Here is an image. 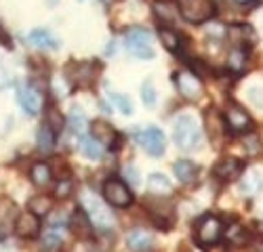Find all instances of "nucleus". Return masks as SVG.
I'll return each mask as SVG.
<instances>
[{
	"instance_id": "obj_1",
	"label": "nucleus",
	"mask_w": 263,
	"mask_h": 252,
	"mask_svg": "<svg viewBox=\"0 0 263 252\" xmlns=\"http://www.w3.org/2000/svg\"><path fill=\"white\" fill-rule=\"evenodd\" d=\"M80 208L89 215L93 227H97L99 231H109L114 227V215L109 213V208H105V204L89 189H82L80 192Z\"/></svg>"
},
{
	"instance_id": "obj_2",
	"label": "nucleus",
	"mask_w": 263,
	"mask_h": 252,
	"mask_svg": "<svg viewBox=\"0 0 263 252\" xmlns=\"http://www.w3.org/2000/svg\"><path fill=\"white\" fill-rule=\"evenodd\" d=\"M226 225L217 215H202L196 221V242L200 248H213L221 242Z\"/></svg>"
},
{
	"instance_id": "obj_3",
	"label": "nucleus",
	"mask_w": 263,
	"mask_h": 252,
	"mask_svg": "<svg viewBox=\"0 0 263 252\" xmlns=\"http://www.w3.org/2000/svg\"><path fill=\"white\" fill-rule=\"evenodd\" d=\"M173 139H175V143H177L179 150H183V152L196 150V147L200 145V129H198V124H196V120L187 114L179 116L177 120H175Z\"/></svg>"
},
{
	"instance_id": "obj_4",
	"label": "nucleus",
	"mask_w": 263,
	"mask_h": 252,
	"mask_svg": "<svg viewBox=\"0 0 263 252\" xmlns=\"http://www.w3.org/2000/svg\"><path fill=\"white\" fill-rule=\"evenodd\" d=\"M101 196L112 208H128L133 204V192H130V187L118 177L105 179V183L101 187Z\"/></svg>"
},
{
	"instance_id": "obj_5",
	"label": "nucleus",
	"mask_w": 263,
	"mask_h": 252,
	"mask_svg": "<svg viewBox=\"0 0 263 252\" xmlns=\"http://www.w3.org/2000/svg\"><path fill=\"white\" fill-rule=\"evenodd\" d=\"M177 9L181 17L190 24H204L215 15L213 0H179Z\"/></svg>"
},
{
	"instance_id": "obj_6",
	"label": "nucleus",
	"mask_w": 263,
	"mask_h": 252,
	"mask_svg": "<svg viewBox=\"0 0 263 252\" xmlns=\"http://www.w3.org/2000/svg\"><path fill=\"white\" fill-rule=\"evenodd\" d=\"M126 49L139 59H154L156 53L152 49V36L143 28H130L126 32Z\"/></svg>"
},
{
	"instance_id": "obj_7",
	"label": "nucleus",
	"mask_w": 263,
	"mask_h": 252,
	"mask_svg": "<svg viewBox=\"0 0 263 252\" xmlns=\"http://www.w3.org/2000/svg\"><path fill=\"white\" fill-rule=\"evenodd\" d=\"M135 141L154 158H160L164 154V150H166V137H164V133L158 129V126H147V129L139 131L135 135Z\"/></svg>"
},
{
	"instance_id": "obj_8",
	"label": "nucleus",
	"mask_w": 263,
	"mask_h": 252,
	"mask_svg": "<svg viewBox=\"0 0 263 252\" xmlns=\"http://www.w3.org/2000/svg\"><path fill=\"white\" fill-rule=\"evenodd\" d=\"M40 229H42L40 217L34 215L32 210H24V213H19L15 217L13 231H15V236H19L21 240H36L40 236Z\"/></svg>"
},
{
	"instance_id": "obj_9",
	"label": "nucleus",
	"mask_w": 263,
	"mask_h": 252,
	"mask_svg": "<svg viewBox=\"0 0 263 252\" xmlns=\"http://www.w3.org/2000/svg\"><path fill=\"white\" fill-rule=\"evenodd\" d=\"M175 84H177V91L181 93V97H185L187 101H198L202 97V91H204L202 82L192 72H179L175 76Z\"/></svg>"
},
{
	"instance_id": "obj_10",
	"label": "nucleus",
	"mask_w": 263,
	"mask_h": 252,
	"mask_svg": "<svg viewBox=\"0 0 263 252\" xmlns=\"http://www.w3.org/2000/svg\"><path fill=\"white\" fill-rule=\"evenodd\" d=\"M17 101L21 108H24V112L30 116H36L42 110V99H40L38 91L34 87H30V84H24V82L17 84Z\"/></svg>"
},
{
	"instance_id": "obj_11",
	"label": "nucleus",
	"mask_w": 263,
	"mask_h": 252,
	"mask_svg": "<svg viewBox=\"0 0 263 252\" xmlns=\"http://www.w3.org/2000/svg\"><path fill=\"white\" fill-rule=\"evenodd\" d=\"M223 120H226L228 131H232V133H247V131H251V126H253L251 116L240 108V105H230Z\"/></svg>"
},
{
	"instance_id": "obj_12",
	"label": "nucleus",
	"mask_w": 263,
	"mask_h": 252,
	"mask_svg": "<svg viewBox=\"0 0 263 252\" xmlns=\"http://www.w3.org/2000/svg\"><path fill=\"white\" fill-rule=\"evenodd\" d=\"M245 173V162L238 158H221L213 166V175L221 181H234Z\"/></svg>"
},
{
	"instance_id": "obj_13",
	"label": "nucleus",
	"mask_w": 263,
	"mask_h": 252,
	"mask_svg": "<svg viewBox=\"0 0 263 252\" xmlns=\"http://www.w3.org/2000/svg\"><path fill=\"white\" fill-rule=\"evenodd\" d=\"M91 137L101 143L103 147H109V150H114V147L118 145V133L114 131V126L112 124H107L105 120H95L91 124Z\"/></svg>"
},
{
	"instance_id": "obj_14",
	"label": "nucleus",
	"mask_w": 263,
	"mask_h": 252,
	"mask_svg": "<svg viewBox=\"0 0 263 252\" xmlns=\"http://www.w3.org/2000/svg\"><path fill=\"white\" fill-rule=\"evenodd\" d=\"M68 225H70V229H72V234H74L76 238H80V240H91L93 234H95V227H93L89 215H86L82 208L74 210Z\"/></svg>"
},
{
	"instance_id": "obj_15",
	"label": "nucleus",
	"mask_w": 263,
	"mask_h": 252,
	"mask_svg": "<svg viewBox=\"0 0 263 252\" xmlns=\"http://www.w3.org/2000/svg\"><path fill=\"white\" fill-rule=\"evenodd\" d=\"M204 129H206V133H209V137H211L213 143L221 141L226 137V131H228L226 120H223V116L219 114L215 108H209L204 112Z\"/></svg>"
},
{
	"instance_id": "obj_16",
	"label": "nucleus",
	"mask_w": 263,
	"mask_h": 252,
	"mask_svg": "<svg viewBox=\"0 0 263 252\" xmlns=\"http://www.w3.org/2000/svg\"><path fill=\"white\" fill-rule=\"evenodd\" d=\"M70 70H74V74L68 72V78L72 80L74 87H89L95 80V63H72Z\"/></svg>"
},
{
	"instance_id": "obj_17",
	"label": "nucleus",
	"mask_w": 263,
	"mask_h": 252,
	"mask_svg": "<svg viewBox=\"0 0 263 252\" xmlns=\"http://www.w3.org/2000/svg\"><path fill=\"white\" fill-rule=\"evenodd\" d=\"M126 246L133 252H152L154 250V238L145 229H133L126 234Z\"/></svg>"
},
{
	"instance_id": "obj_18",
	"label": "nucleus",
	"mask_w": 263,
	"mask_h": 252,
	"mask_svg": "<svg viewBox=\"0 0 263 252\" xmlns=\"http://www.w3.org/2000/svg\"><path fill=\"white\" fill-rule=\"evenodd\" d=\"M28 40H30V45H32V47L42 49V51H55V49L59 47L57 38H55L49 30H45V28H36V30H32V32L28 34Z\"/></svg>"
},
{
	"instance_id": "obj_19",
	"label": "nucleus",
	"mask_w": 263,
	"mask_h": 252,
	"mask_svg": "<svg viewBox=\"0 0 263 252\" xmlns=\"http://www.w3.org/2000/svg\"><path fill=\"white\" fill-rule=\"evenodd\" d=\"M53 179H55V175H53V166L51 164H47V162H36V164H32V168H30V181L36 185V187H49L51 183H53Z\"/></svg>"
},
{
	"instance_id": "obj_20",
	"label": "nucleus",
	"mask_w": 263,
	"mask_h": 252,
	"mask_svg": "<svg viewBox=\"0 0 263 252\" xmlns=\"http://www.w3.org/2000/svg\"><path fill=\"white\" fill-rule=\"evenodd\" d=\"M19 215V208L13 198L0 196V229H9L15 223V217Z\"/></svg>"
},
{
	"instance_id": "obj_21",
	"label": "nucleus",
	"mask_w": 263,
	"mask_h": 252,
	"mask_svg": "<svg viewBox=\"0 0 263 252\" xmlns=\"http://www.w3.org/2000/svg\"><path fill=\"white\" fill-rule=\"evenodd\" d=\"M173 171H175V175H177V179L181 183L190 185V183H194L196 179H198L200 168H198V164H194L192 160H179V162L173 164Z\"/></svg>"
},
{
	"instance_id": "obj_22",
	"label": "nucleus",
	"mask_w": 263,
	"mask_h": 252,
	"mask_svg": "<svg viewBox=\"0 0 263 252\" xmlns=\"http://www.w3.org/2000/svg\"><path fill=\"white\" fill-rule=\"evenodd\" d=\"M147 189L154 196H171L173 194V183L162 173H152L147 177Z\"/></svg>"
},
{
	"instance_id": "obj_23",
	"label": "nucleus",
	"mask_w": 263,
	"mask_h": 252,
	"mask_svg": "<svg viewBox=\"0 0 263 252\" xmlns=\"http://www.w3.org/2000/svg\"><path fill=\"white\" fill-rule=\"evenodd\" d=\"M53 204H55L53 196L38 194V196H32L28 200V210H32V213L38 215V217H45V215H49L51 210H53Z\"/></svg>"
},
{
	"instance_id": "obj_24",
	"label": "nucleus",
	"mask_w": 263,
	"mask_h": 252,
	"mask_svg": "<svg viewBox=\"0 0 263 252\" xmlns=\"http://www.w3.org/2000/svg\"><path fill=\"white\" fill-rule=\"evenodd\" d=\"M78 147H80V154L89 160H101V156H103V145L97 143L93 137H82Z\"/></svg>"
},
{
	"instance_id": "obj_25",
	"label": "nucleus",
	"mask_w": 263,
	"mask_h": 252,
	"mask_svg": "<svg viewBox=\"0 0 263 252\" xmlns=\"http://www.w3.org/2000/svg\"><path fill=\"white\" fill-rule=\"evenodd\" d=\"M152 9H154V15H156V19H160V21H164V24H171V21L177 17V5H173V3H168V0H156L154 5H152Z\"/></svg>"
},
{
	"instance_id": "obj_26",
	"label": "nucleus",
	"mask_w": 263,
	"mask_h": 252,
	"mask_svg": "<svg viewBox=\"0 0 263 252\" xmlns=\"http://www.w3.org/2000/svg\"><path fill=\"white\" fill-rule=\"evenodd\" d=\"M232 40L236 42L238 47H247L249 49V42H255V32L251 26H234L230 30Z\"/></svg>"
},
{
	"instance_id": "obj_27",
	"label": "nucleus",
	"mask_w": 263,
	"mask_h": 252,
	"mask_svg": "<svg viewBox=\"0 0 263 252\" xmlns=\"http://www.w3.org/2000/svg\"><path fill=\"white\" fill-rule=\"evenodd\" d=\"M107 99H109V103H112L120 114H124V116H130V114H133V101H130L126 95L107 89Z\"/></svg>"
},
{
	"instance_id": "obj_28",
	"label": "nucleus",
	"mask_w": 263,
	"mask_h": 252,
	"mask_svg": "<svg viewBox=\"0 0 263 252\" xmlns=\"http://www.w3.org/2000/svg\"><path fill=\"white\" fill-rule=\"evenodd\" d=\"M55 133L49 129V126L45 124V126H40V131H38V135H36V141H38V150L42 152V154H47V152H51L53 147H55Z\"/></svg>"
},
{
	"instance_id": "obj_29",
	"label": "nucleus",
	"mask_w": 263,
	"mask_h": 252,
	"mask_svg": "<svg viewBox=\"0 0 263 252\" xmlns=\"http://www.w3.org/2000/svg\"><path fill=\"white\" fill-rule=\"evenodd\" d=\"M247 59H249V49L247 47H234L230 51V68L234 72H242L247 66Z\"/></svg>"
},
{
	"instance_id": "obj_30",
	"label": "nucleus",
	"mask_w": 263,
	"mask_h": 252,
	"mask_svg": "<svg viewBox=\"0 0 263 252\" xmlns=\"http://www.w3.org/2000/svg\"><path fill=\"white\" fill-rule=\"evenodd\" d=\"M158 36H160V42H162V47H164L166 51H171V53L179 51V47H181V38H179V34L175 32V30H171V28H162Z\"/></svg>"
},
{
	"instance_id": "obj_31",
	"label": "nucleus",
	"mask_w": 263,
	"mask_h": 252,
	"mask_svg": "<svg viewBox=\"0 0 263 252\" xmlns=\"http://www.w3.org/2000/svg\"><path fill=\"white\" fill-rule=\"evenodd\" d=\"M49 129L57 135V133H61L63 131V126H65V118H63V114L57 110V108H49L47 110V122H45Z\"/></svg>"
},
{
	"instance_id": "obj_32",
	"label": "nucleus",
	"mask_w": 263,
	"mask_h": 252,
	"mask_svg": "<svg viewBox=\"0 0 263 252\" xmlns=\"http://www.w3.org/2000/svg\"><path fill=\"white\" fill-rule=\"evenodd\" d=\"M240 189H242L245 194H257L261 189V177L257 171H251L247 173V177L242 179V183H240Z\"/></svg>"
},
{
	"instance_id": "obj_33",
	"label": "nucleus",
	"mask_w": 263,
	"mask_h": 252,
	"mask_svg": "<svg viewBox=\"0 0 263 252\" xmlns=\"http://www.w3.org/2000/svg\"><path fill=\"white\" fill-rule=\"evenodd\" d=\"M68 122H70V126H72V131H74V133H84V131H86V124H89V122H86L84 112L78 110V108H74V110L70 112Z\"/></svg>"
},
{
	"instance_id": "obj_34",
	"label": "nucleus",
	"mask_w": 263,
	"mask_h": 252,
	"mask_svg": "<svg viewBox=\"0 0 263 252\" xmlns=\"http://www.w3.org/2000/svg\"><path fill=\"white\" fill-rule=\"evenodd\" d=\"M141 99H143V103L147 105V108H154V105H156V89H154V84H152V80L143 82V87H141Z\"/></svg>"
},
{
	"instance_id": "obj_35",
	"label": "nucleus",
	"mask_w": 263,
	"mask_h": 252,
	"mask_svg": "<svg viewBox=\"0 0 263 252\" xmlns=\"http://www.w3.org/2000/svg\"><path fill=\"white\" fill-rule=\"evenodd\" d=\"M59 244H61V238L55 231V227L49 231L47 236H42V248L45 250H55V248H59Z\"/></svg>"
},
{
	"instance_id": "obj_36",
	"label": "nucleus",
	"mask_w": 263,
	"mask_h": 252,
	"mask_svg": "<svg viewBox=\"0 0 263 252\" xmlns=\"http://www.w3.org/2000/svg\"><path fill=\"white\" fill-rule=\"evenodd\" d=\"M13 84V76L7 68V63L3 61V57H0V91H5L7 87H11Z\"/></svg>"
},
{
	"instance_id": "obj_37",
	"label": "nucleus",
	"mask_w": 263,
	"mask_h": 252,
	"mask_svg": "<svg viewBox=\"0 0 263 252\" xmlns=\"http://www.w3.org/2000/svg\"><path fill=\"white\" fill-rule=\"evenodd\" d=\"M72 189H74V185H72V181H70V177H68L65 181H61V183L55 187V198H68V196L72 194Z\"/></svg>"
},
{
	"instance_id": "obj_38",
	"label": "nucleus",
	"mask_w": 263,
	"mask_h": 252,
	"mask_svg": "<svg viewBox=\"0 0 263 252\" xmlns=\"http://www.w3.org/2000/svg\"><path fill=\"white\" fill-rule=\"evenodd\" d=\"M245 147H247V152H249L251 156H257V154L261 152V141H259V137H257V135L247 137V139H245Z\"/></svg>"
},
{
	"instance_id": "obj_39",
	"label": "nucleus",
	"mask_w": 263,
	"mask_h": 252,
	"mask_svg": "<svg viewBox=\"0 0 263 252\" xmlns=\"http://www.w3.org/2000/svg\"><path fill=\"white\" fill-rule=\"evenodd\" d=\"M122 173H124V179L130 183V187H137V185L141 183V179H139V175H137V168H135V166H130V164L124 166V171H122Z\"/></svg>"
},
{
	"instance_id": "obj_40",
	"label": "nucleus",
	"mask_w": 263,
	"mask_h": 252,
	"mask_svg": "<svg viewBox=\"0 0 263 252\" xmlns=\"http://www.w3.org/2000/svg\"><path fill=\"white\" fill-rule=\"evenodd\" d=\"M0 45H3L5 49H13V42H11V36L7 34V30L3 28V24H0Z\"/></svg>"
},
{
	"instance_id": "obj_41",
	"label": "nucleus",
	"mask_w": 263,
	"mask_h": 252,
	"mask_svg": "<svg viewBox=\"0 0 263 252\" xmlns=\"http://www.w3.org/2000/svg\"><path fill=\"white\" fill-rule=\"evenodd\" d=\"M259 252H263V248H261V250H259Z\"/></svg>"
}]
</instances>
